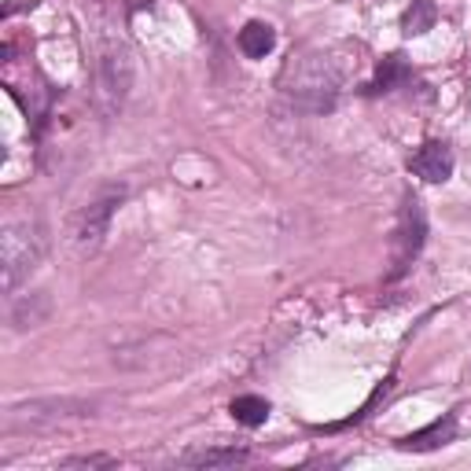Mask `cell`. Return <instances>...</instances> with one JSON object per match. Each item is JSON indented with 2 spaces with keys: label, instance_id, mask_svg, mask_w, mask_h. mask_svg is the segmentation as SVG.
Wrapping results in <instances>:
<instances>
[{
  "label": "cell",
  "instance_id": "cell-1",
  "mask_svg": "<svg viewBox=\"0 0 471 471\" xmlns=\"http://www.w3.org/2000/svg\"><path fill=\"white\" fill-rule=\"evenodd\" d=\"M48 254V236L37 221H8L0 232V284L8 295H15Z\"/></svg>",
  "mask_w": 471,
  "mask_h": 471
},
{
  "label": "cell",
  "instance_id": "cell-2",
  "mask_svg": "<svg viewBox=\"0 0 471 471\" xmlns=\"http://www.w3.org/2000/svg\"><path fill=\"white\" fill-rule=\"evenodd\" d=\"M132 74H137V63H132V48L107 34L100 41V52H96V103L100 111L111 118L122 111L129 89H132Z\"/></svg>",
  "mask_w": 471,
  "mask_h": 471
},
{
  "label": "cell",
  "instance_id": "cell-3",
  "mask_svg": "<svg viewBox=\"0 0 471 471\" xmlns=\"http://www.w3.org/2000/svg\"><path fill=\"white\" fill-rule=\"evenodd\" d=\"M284 89L309 111H324L331 107L335 93H339V74L328 59H317V55H302L288 66L284 74Z\"/></svg>",
  "mask_w": 471,
  "mask_h": 471
},
{
  "label": "cell",
  "instance_id": "cell-4",
  "mask_svg": "<svg viewBox=\"0 0 471 471\" xmlns=\"http://www.w3.org/2000/svg\"><path fill=\"white\" fill-rule=\"evenodd\" d=\"M125 199L122 188H103L100 195H93L89 203L71 218V229H66V243H71L78 254H89L100 247V240L107 236V225L118 211V203Z\"/></svg>",
  "mask_w": 471,
  "mask_h": 471
},
{
  "label": "cell",
  "instance_id": "cell-5",
  "mask_svg": "<svg viewBox=\"0 0 471 471\" xmlns=\"http://www.w3.org/2000/svg\"><path fill=\"white\" fill-rule=\"evenodd\" d=\"M424 236H427V214H424V203L417 195L406 199L401 207V221H397V240H394V273H401L424 247Z\"/></svg>",
  "mask_w": 471,
  "mask_h": 471
},
{
  "label": "cell",
  "instance_id": "cell-6",
  "mask_svg": "<svg viewBox=\"0 0 471 471\" xmlns=\"http://www.w3.org/2000/svg\"><path fill=\"white\" fill-rule=\"evenodd\" d=\"M93 406L89 401H74V397H48V401H26V406H12L8 409V424H52L63 417H85Z\"/></svg>",
  "mask_w": 471,
  "mask_h": 471
},
{
  "label": "cell",
  "instance_id": "cell-7",
  "mask_svg": "<svg viewBox=\"0 0 471 471\" xmlns=\"http://www.w3.org/2000/svg\"><path fill=\"white\" fill-rule=\"evenodd\" d=\"M409 170H413L420 181H427V184L449 181V177H453V152H449V144L427 141V144L417 148V155L409 159Z\"/></svg>",
  "mask_w": 471,
  "mask_h": 471
},
{
  "label": "cell",
  "instance_id": "cell-8",
  "mask_svg": "<svg viewBox=\"0 0 471 471\" xmlns=\"http://www.w3.org/2000/svg\"><path fill=\"white\" fill-rule=\"evenodd\" d=\"M247 460H250V453L240 446H207V449H195L184 456L188 467H240Z\"/></svg>",
  "mask_w": 471,
  "mask_h": 471
},
{
  "label": "cell",
  "instance_id": "cell-9",
  "mask_svg": "<svg viewBox=\"0 0 471 471\" xmlns=\"http://www.w3.org/2000/svg\"><path fill=\"white\" fill-rule=\"evenodd\" d=\"M48 313H52V302H48V295L44 291H34V295H26L23 302H15V309H12V324L15 328H41L44 320H48Z\"/></svg>",
  "mask_w": 471,
  "mask_h": 471
},
{
  "label": "cell",
  "instance_id": "cell-10",
  "mask_svg": "<svg viewBox=\"0 0 471 471\" xmlns=\"http://www.w3.org/2000/svg\"><path fill=\"white\" fill-rule=\"evenodd\" d=\"M273 44H277V34H273V26H269V23H247L240 30V48L250 59H261L265 52H273Z\"/></svg>",
  "mask_w": 471,
  "mask_h": 471
},
{
  "label": "cell",
  "instance_id": "cell-11",
  "mask_svg": "<svg viewBox=\"0 0 471 471\" xmlns=\"http://www.w3.org/2000/svg\"><path fill=\"white\" fill-rule=\"evenodd\" d=\"M435 19H438L435 0H413V8L406 12V19H401V30H406V37H420L435 26Z\"/></svg>",
  "mask_w": 471,
  "mask_h": 471
},
{
  "label": "cell",
  "instance_id": "cell-12",
  "mask_svg": "<svg viewBox=\"0 0 471 471\" xmlns=\"http://www.w3.org/2000/svg\"><path fill=\"white\" fill-rule=\"evenodd\" d=\"M453 420L446 417V420H438V424H431L427 431H417V435H409L406 442H401V449H438V446H446L449 438H453Z\"/></svg>",
  "mask_w": 471,
  "mask_h": 471
},
{
  "label": "cell",
  "instance_id": "cell-13",
  "mask_svg": "<svg viewBox=\"0 0 471 471\" xmlns=\"http://www.w3.org/2000/svg\"><path fill=\"white\" fill-rule=\"evenodd\" d=\"M232 417H236L243 427H258V424H265V417H269V401H265V397H254V394H243V397L232 401Z\"/></svg>",
  "mask_w": 471,
  "mask_h": 471
},
{
  "label": "cell",
  "instance_id": "cell-14",
  "mask_svg": "<svg viewBox=\"0 0 471 471\" xmlns=\"http://www.w3.org/2000/svg\"><path fill=\"white\" fill-rule=\"evenodd\" d=\"M406 78H409V66H406V59H401V55H387V59L379 63L376 85H379V89H394L397 82H406Z\"/></svg>",
  "mask_w": 471,
  "mask_h": 471
},
{
  "label": "cell",
  "instance_id": "cell-15",
  "mask_svg": "<svg viewBox=\"0 0 471 471\" xmlns=\"http://www.w3.org/2000/svg\"><path fill=\"white\" fill-rule=\"evenodd\" d=\"M111 464H114V456H107V453H89V456L59 460V467H63V471H71V467H111Z\"/></svg>",
  "mask_w": 471,
  "mask_h": 471
},
{
  "label": "cell",
  "instance_id": "cell-16",
  "mask_svg": "<svg viewBox=\"0 0 471 471\" xmlns=\"http://www.w3.org/2000/svg\"><path fill=\"white\" fill-rule=\"evenodd\" d=\"M467 379H471V365H467Z\"/></svg>",
  "mask_w": 471,
  "mask_h": 471
}]
</instances>
